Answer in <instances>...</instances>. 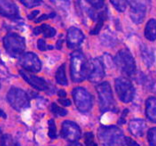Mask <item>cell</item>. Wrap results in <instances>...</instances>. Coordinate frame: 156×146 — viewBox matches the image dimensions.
Segmentation results:
<instances>
[{
  "instance_id": "obj_1",
  "label": "cell",
  "mask_w": 156,
  "mask_h": 146,
  "mask_svg": "<svg viewBox=\"0 0 156 146\" xmlns=\"http://www.w3.org/2000/svg\"><path fill=\"white\" fill-rule=\"evenodd\" d=\"M90 63L81 51L73 52L70 56V74L74 82H82L88 78Z\"/></svg>"
},
{
  "instance_id": "obj_2",
  "label": "cell",
  "mask_w": 156,
  "mask_h": 146,
  "mask_svg": "<svg viewBox=\"0 0 156 146\" xmlns=\"http://www.w3.org/2000/svg\"><path fill=\"white\" fill-rule=\"evenodd\" d=\"M98 138L103 146H124L125 137L117 126H101L98 129Z\"/></svg>"
},
{
  "instance_id": "obj_3",
  "label": "cell",
  "mask_w": 156,
  "mask_h": 146,
  "mask_svg": "<svg viewBox=\"0 0 156 146\" xmlns=\"http://www.w3.org/2000/svg\"><path fill=\"white\" fill-rule=\"evenodd\" d=\"M3 45L6 51L15 57V56L21 55L25 50V39L19 34L9 32L3 38Z\"/></svg>"
},
{
  "instance_id": "obj_4",
  "label": "cell",
  "mask_w": 156,
  "mask_h": 146,
  "mask_svg": "<svg viewBox=\"0 0 156 146\" xmlns=\"http://www.w3.org/2000/svg\"><path fill=\"white\" fill-rule=\"evenodd\" d=\"M115 63L117 64L118 68L121 69L122 72L125 73L127 76L132 77L135 75L136 64L129 50L122 49V50L118 51L115 56Z\"/></svg>"
},
{
  "instance_id": "obj_5",
  "label": "cell",
  "mask_w": 156,
  "mask_h": 146,
  "mask_svg": "<svg viewBox=\"0 0 156 146\" xmlns=\"http://www.w3.org/2000/svg\"><path fill=\"white\" fill-rule=\"evenodd\" d=\"M96 90L99 97V106L101 112H107L114 107L112 90L108 82H102L96 86Z\"/></svg>"
},
{
  "instance_id": "obj_6",
  "label": "cell",
  "mask_w": 156,
  "mask_h": 146,
  "mask_svg": "<svg viewBox=\"0 0 156 146\" xmlns=\"http://www.w3.org/2000/svg\"><path fill=\"white\" fill-rule=\"evenodd\" d=\"M7 100H8L9 104L17 111L29 106V98H28L27 93L19 88L13 87L9 89L8 93H7Z\"/></svg>"
},
{
  "instance_id": "obj_7",
  "label": "cell",
  "mask_w": 156,
  "mask_h": 146,
  "mask_svg": "<svg viewBox=\"0 0 156 146\" xmlns=\"http://www.w3.org/2000/svg\"><path fill=\"white\" fill-rule=\"evenodd\" d=\"M115 89L118 94V97L120 100L124 103L131 102L134 98L135 90L132 83L124 77H118L115 79Z\"/></svg>"
},
{
  "instance_id": "obj_8",
  "label": "cell",
  "mask_w": 156,
  "mask_h": 146,
  "mask_svg": "<svg viewBox=\"0 0 156 146\" xmlns=\"http://www.w3.org/2000/svg\"><path fill=\"white\" fill-rule=\"evenodd\" d=\"M72 96L76 107L81 112H88L92 108V96L86 89L76 87L73 89Z\"/></svg>"
},
{
  "instance_id": "obj_9",
  "label": "cell",
  "mask_w": 156,
  "mask_h": 146,
  "mask_svg": "<svg viewBox=\"0 0 156 146\" xmlns=\"http://www.w3.org/2000/svg\"><path fill=\"white\" fill-rule=\"evenodd\" d=\"M19 64L24 69L34 73L39 72L41 70V66H42L40 59L33 52L23 53L19 58Z\"/></svg>"
},
{
  "instance_id": "obj_10",
  "label": "cell",
  "mask_w": 156,
  "mask_h": 146,
  "mask_svg": "<svg viewBox=\"0 0 156 146\" xmlns=\"http://www.w3.org/2000/svg\"><path fill=\"white\" fill-rule=\"evenodd\" d=\"M61 136L67 141L75 142L81 136V130L76 123L72 122V121L66 120L62 123Z\"/></svg>"
},
{
  "instance_id": "obj_11",
  "label": "cell",
  "mask_w": 156,
  "mask_h": 146,
  "mask_svg": "<svg viewBox=\"0 0 156 146\" xmlns=\"http://www.w3.org/2000/svg\"><path fill=\"white\" fill-rule=\"evenodd\" d=\"M19 74L23 77V79L25 80L27 83H29L31 86L34 87L35 89L40 90V91L50 92V86H49V84L46 82V80H44L43 78L32 75V74H30L29 72H27V71L23 69H21L19 71Z\"/></svg>"
},
{
  "instance_id": "obj_12",
  "label": "cell",
  "mask_w": 156,
  "mask_h": 146,
  "mask_svg": "<svg viewBox=\"0 0 156 146\" xmlns=\"http://www.w3.org/2000/svg\"><path fill=\"white\" fill-rule=\"evenodd\" d=\"M105 75L104 71V65L100 59L95 58L90 62V71L89 75H88V79L91 82H98Z\"/></svg>"
},
{
  "instance_id": "obj_13",
  "label": "cell",
  "mask_w": 156,
  "mask_h": 146,
  "mask_svg": "<svg viewBox=\"0 0 156 146\" xmlns=\"http://www.w3.org/2000/svg\"><path fill=\"white\" fill-rule=\"evenodd\" d=\"M130 4V17L134 23L139 24L143 21L145 17V4L141 1H128Z\"/></svg>"
},
{
  "instance_id": "obj_14",
  "label": "cell",
  "mask_w": 156,
  "mask_h": 146,
  "mask_svg": "<svg viewBox=\"0 0 156 146\" xmlns=\"http://www.w3.org/2000/svg\"><path fill=\"white\" fill-rule=\"evenodd\" d=\"M84 40V34L76 27H70L67 31V45L69 48L78 47Z\"/></svg>"
},
{
  "instance_id": "obj_15",
  "label": "cell",
  "mask_w": 156,
  "mask_h": 146,
  "mask_svg": "<svg viewBox=\"0 0 156 146\" xmlns=\"http://www.w3.org/2000/svg\"><path fill=\"white\" fill-rule=\"evenodd\" d=\"M0 14L10 19H17L19 17V9L15 3L10 1H0Z\"/></svg>"
},
{
  "instance_id": "obj_16",
  "label": "cell",
  "mask_w": 156,
  "mask_h": 146,
  "mask_svg": "<svg viewBox=\"0 0 156 146\" xmlns=\"http://www.w3.org/2000/svg\"><path fill=\"white\" fill-rule=\"evenodd\" d=\"M146 128V123L142 119H133L128 124V129L133 136L141 137L144 134V130Z\"/></svg>"
},
{
  "instance_id": "obj_17",
  "label": "cell",
  "mask_w": 156,
  "mask_h": 146,
  "mask_svg": "<svg viewBox=\"0 0 156 146\" xmlns=\"http://www.w3.org/2000/svg\"><path fill=\"white\" fill-rule=\"evenodd\" d=\"M140 50H141V56H142V59H143V62L145 63V65L147 67H150L153 65V63L155 61V56H154L153 50L145 44L141 45Z\"/></svg>"
},
{
  "instance_id": "obj_18",
  "label": "cell",
  "mask_w": 156,
  "mask_h": 146,
  "mask_svg": "<svg viewBox=\"0 0 156 146\" xmlns=\"http://www.w3.org/2000/svg\"><path fill=\"white\" fill-rule=\"evenodd\" d=\"M146 117L151 122L156 123V98L149 97L146 101V109H145Z\"/></svg>"
},
{
  "instance_id": "obj_19",
  "label": "cell",
  "mask_w": 156,
  "mask_h": 146,
  "mask_svg": "<svg viewBox=\"0 0 156 146\" xmlns=\"http://www.w3.org/2000/svg\"><path fill=\"white\" fill-rule=\"evenodd\" d=\"M145 37L147 40L149 41H154L156 39V20L155 19H150L146 24L144 31Z\"/></svg>"
},
{
  "instance_id": "obj_20",
  "label": "cell",
  "mask_w": 156,
  "mask_h": 146,
  "mask_svg": "<svg viewBox=\"0 0 156 146\" xmlns=\"http://www.w3.org/2000/svg\"><path fill=\"white\" fill-rule=\"evenodd\" d=\"M33 33L35 35H39L40 33H42L44 37L51 38L56 34V30L53 27L47 25V24H43V25L35 28V29L33 30Z\"/></svg>"
},
{
  "instance_id": "obj_21",
  "label": "cell",
  "mask_w": 156,
  "mask_h": 146,
  "mask_svg": "<svg viewBox=\"0 0 156 146\" xmlns=\"http://www.w3.org/2000/svg\"><path fill=\"white\" fill-rule=\"evenodd\" d=\"M105 19H106V12L102 11V12L97 13V15H96V24H95L93 29L90 31V34L95 35V34L99 33V31H100L102 26H103Z\"/></svg>"
},
{
  "instance_id": "obj_22",
  "label": "cell",
  "mask_w": 156,
  "mask_h": 146,
  "mask_svg": "<svg viewBox=\"0 0 156 146\" xmlns=\"http://www.w3.org/2000/svg\"><path fill=\"white\" fill-rule=\"evenodd\" d=\"M55 78H56V82L60 85H64L65 86V85L68 84V81H67V77L65 74V64H62L57 69L55 74Z\"/></svg>"
},
{
  "instance_id": "obj_23",
  "label": "cell",
  "mask_w": 156,
  "mask_h": 146,
  "mask_svg": "<svg viewBox=\"0 0 156 146\" xmlns=\"http://www.w3.org/2000/svg\"><path fill=\"white\" fill-rule=\"evenodd\" d=\"M49 124V130H48V135L51 139H55L57 137V130H56V125L53 119H50L48 121Z\"/></svg>"
},
{
  "instance_id": "obj_24",
  "label": "cell",
  "mask_w": 156,
  "mask_h": 146,
  "mask_svg": "<svg viewBox=\"0 0 156 146\" xmlns=\"http://www.w3.org/2000/svg\"><path fill=\"white\" fill-rule=\"evenodd\" d=\"M147 139L150 146H156V127L149 129L147 133Z\"/></svg>"
},
{
  "instance_id": "obj_25",
  "label": "cell",
  "mask_w": 156,
  "mask_h": 146,
  "mask_svg": "<svg viewBox=\"0 0 156 146\" xmlns=\"http://www.w3.org/2000/svg\"><path fill=\"white\" fill-rule=\"evenodd\" d=\"M50 108H51V111L54 113L55 115H57V116H65L67 114L66 110L61 108V107H59V106L56 104V103H52Z\"/></svg>"
},
{
  "instance_id": "obj_26",
  "label": "cell",
  "mask_w": 156,
  "mask_h": 146,
  "mask_svg": "<svg viewBox=\"0 0 156 146\" xmlns=\"http://www.w3.org/2000/svg\"><path fill=\"white\" fill-rule=\"evenodd\" d=\"M110 2H111V4L120 12H123L124 10H125V8H126L127 2L123 1V0H118V1H117V0H111Z\"/></svg>"
},
{
  "instance_id": "obj_27",
  "label": "cell",
  "mask_w": 156,
  "mask_h": 146,
  "mask_svg": "<svg viewBox=\"0 0 156 146\" xmlns=\"http://www.w3.org/2000/svg\"><path fill=\"white\" fill-rule=\"evenodd\" d=\"M84 140L86 146H97L96 142L94 141V135L92 132H86L84 134Z\"/></svg>"
},
{
  "instance_id": "obj_28",
  "label": "cell",
  "mask_w": 156,
  "mask_h": 146,
  "mask_svg": "<svg viewBox=\"0 0 156 146\" xmlns=\"http://www.w3.org/2000/svg\"><path fill=\"white\" fill-rule=\"evenodd\" d=\"M4 146H20V144L14 139L11 135L5 134L4 135Z\"/></svg>"
},
{
  "instance_id": "obj_29",
  "label": "cell",
  "mask_w": 156,
  "mask_h": 146,
  "mask_svg": "<svg viewBox=\"0 0 156 146\" xmlns=\"http://www.w3.org/2000/svg\"><path fill=\"white\" fill-rule=\"evenodd\" d=\"M21 3L25 5L27 8H32L34 6L40 5L42 1H40V0H21Z\"/></svg>"
},
{
  "instance_id": "obj_30",
  "label": "cell",
  "mask_w": 156,
  "mask_h": 146,
  "mask_svg": "<svg viewBox=\"0 0 156 146\" xmlns=\"http://www.w3.org/2000/svg\"><path fill=\"white\" fill-rule=\"evenodd\" d=\"M88 3L93 6L95 9H100L104 6L103 1H93V0H90V1H88Z\"/></svg>"
},
{
  "instance_id": "obj_31",
  "label": "cell",
  "mask_w": 156,
  "mask_h": 146,
  "mask_svg": "<svg viewBox=\"0 0 156 146\" xmlns=\"http://www.w3.org/2000/svg\"><path fill=\"white\" fill-rule=\"evenodd\" d=\"M37 46H38V49L40 51H45L46 49H47V44H46V42L43 40V39H39L38 42H37Z\"/></svg>"
},
{
  "instance_id": "obj_32",
  "label": "cell",
  "mask_w": 156,
  "mask_h": 146,
  "mask_svg": "<svg viewBox=\"0 0 156 146\" xmlns=\"http://www.w3.org/2000/svg\"><path fill=\"white\" fill-rule=\"evenodd\" d=\"M54 16H55V13L49 14V15H47V14H43V15H41L40 17H39V18L35 19V22L39 23V22H41V21L46 20V19H48V18H51V17H54Z\"/></svg>"
},
{
  "instance_id": "obj_33",
  "label": "cell",
  "mask_w": 156,
  "mask_h": 146,
  "mask_svg": "<svg viewBox=\"0 0 156 146\" xmlns=\"http://www.w3.org/2000/svg\"><path fill=\"white\" fill-rule=\"evenodd\" d=\"M125 143L127 146H139V144L136 141H134L132 138L130 137H125Z\"/></svg>"
},
{
  "instance_id": "obj_34",
  "label": "cell",
  "mask_w": 156,
  "mask_h": 146,
  "mask_svg": "<svg viewBox=\"0 0 156 146\" xmlns=\"http://www.w3.org/2000/svg\"><path fill=\"white\" fill-rule=\"evenodd\" d=\"M128 113V109H124V111H123V113H122V116L120 117V119L118 120V124L119 125H122V124H124L125 123V116H126V114Z\"/></svg>"
},
{
  "instance_id": "obj_35",
  "label": "cell",
  "mask_w": 156,
  "mask_h": 146,
  "mask_svg": "<svg viewBox=\"0 0 156 146\" xmlns=\"http://www.w3.org/2000/svg\"><path fill=\"white\" fill-rule=\"evenodd\" d=\"M59 103L60 104H62L63 106H69L71 104V102H70L69 99H59Z\"/></svg>"
},
{
  "instance_id": "obj_36",
  "label": "cell",
  "mask_w": 156,
  "mask_h": 146,
  "mask_svg": "<svg viewBox=\"0 0 156 146\" xmlns=\"http://www.w3.org/2000/svg\"><path fill=\"white\" fill-rule=\"evenodd\" d=\"M39 14V11L38 10H36V11H33V12H31V14H29L28 15V19H30V20H35V17H36L37 15Z\"/></svg>"
},
{
  "instance_id": "obj_37",
  "label": "cell",
  "mask_w": 156,
  "mask_h": 146,
  "mask_svg": "<svg viewBox=\"0 0 156 146\" xmlns=\"http://www.w3.org/2000/svg\"><path fill=\"white\" fill-rule=\"evenodd\" d=\"M0 146H4V135L2 134L0 130Z\"/></svg>"
},
{
  "instance_id": "obj_38",
  "label": "cell",
  "mask_w": 156,
  "mask_h": 146,
  "mask_svg": "<svg viewBox=\"0 0 156 146\" xmlns=\"http://www.w3.org/2000/svg\"><path fill=\"white\" fill-rule=\"evenodd\" d=\"M57 94H58L59 97H65V96H66V92L64 90H59Z\"/></svg>"
},
{
  "instance_id": "obj_39",
  "label": "cell",
  "mask_w": 156,
  "mask_h": 146,
  "mask_svg": "<svg viewBox=\"0 0 156 146\" xmlns=\"http://www.w3.org/2000/svg\"><path fill=\"white\" fill-rule=\"evenodd\" d=\"M0 117H3V118H6V113L3 111V110L0 109Z\"/></svg>"
},
{
  "instance_id": "obj_40",
  "label": "cell",
  "mask_w": 156,
  "mask_h": 146,
  "mask_svg": "<svg viewBox=\"0 0 156 146\" xmlns=\"http://www.w3.org/2000/svg\"><path fill=\"white\" fill-rule=\"evenodd\" d=\"M67 146H82L80 143H77V142H72V143L68 144Z\"/></svg>"
},
{
  "instance_id": "obj_41",
  "label": "cell",
  "mask_w": 156,
  "mask_h": 146,
  "mask_svg": "<svg viewBox=\"0 0 156 146\" xmlns=\"http://www.w3.org/2000/svg\"><path fill=\"white\" fill-rule=\"evenodd\" d=\"M61 44H62V40H61V39H60V40L57 42V48H58V49L61 48Z\"/></svg>"
}]
</instances>
